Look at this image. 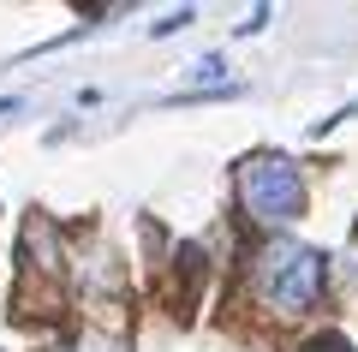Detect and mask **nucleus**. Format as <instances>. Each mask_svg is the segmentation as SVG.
<instances>
[{
  "mask_svg": "<svg viewBox=\"0 0 358 352\" xmlns=\"http://www.w3.org/2000/svg\"><path fill=\"white\" fill-rule=\"evenodd\" d=\"M251 287L263 304H275L281 316H299L310 311V304L322 299V251H310V245H263L251 263Z\"/></svg>",
  "mask_w": 358,
  "mask_h": 352,
  "instance_id": "1",
  "label": "nucleus"
},
{
  "mask_svg": "<svg viewBox=\"0 0 358 352\" xmlns=\"http://www.w3.org/2000/svg\"><path fill=\"white\" fill-rule=\"evenodd\" d=\"M239 203L251 221L263 227H281L305 215V179H299L293 155H251L239 167Z\"/></svg>",
  "mask_w": 358,
  "mask_h": 352,
  "instance_id": "2",
  "label": "nucleus"
},
{
  "mask_svg": "<svg viewBox=\"0 0 358 352\" xmlns=\"http://www.w3.org/2000/svg\"><path fill=\"white\" fill-rule=\"evenodd\" d=\"M305 352H352V346H346L341 335H310V340H305Z\"/></svg>",
  "mask_w": 358,
  "mask_h": 352,
  "instance_id": "3",
  "label": "nucleus"
},
{
  "mask_svg": "<svg viewBox=\"0 0 358 352\" xmlns=\"http://www.w3.org/2000/svg\"><path fill=\"white\" fill-rule=\"evenodd\" d=\"M179 24H192V6H179V13L155 18V36H167V30H179Z\"/></svg>",
  "mask_w": 358,
  "mask_h": 352,
  "instance_id": "4",
  "label": "nucleus"
}]
</instances>
